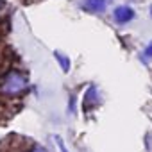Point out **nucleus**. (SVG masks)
I'll use <instances>...</instances> for the list:
<instances>
[{
    "label": "nucleus",
    "mask_w": 152,
    "mask_h": 152,
    "mask_svg": "<svg viewBox=\"0 0 152 152\" xmlns=\"http://www.w3.org/2000/svg\"><path fill=\"white\" fill-rule=\"evenodd\" d=\"M27 88H29V79L20 70H9L0 79V93L6 97H18L25 93Z\"/></svg>",
    "instance_id": "f257e3e1"
},
{
    "label": "nucleus",
    "mask_w": 152,
    "mask_h": 152,
    "mask_svg": "<svg viewBox=\"0 0 152 152\" xmlns=\"http://www.w3.org/2000/svg\"><path fill=\"white\" fill-rule=\"evenodd\" d=\"M134 18H136V13H134V9H132L131 6L122 4V6H116V7L113 9V20H115V23H118V25L131 23Z\"/></svg>",
    "instance_id": "f03ea898"
},
{
    "label": "nucleus",
    "mask_w": 152,
    "mask_h": 152,
    "mask_svg": "<svg viewBox=\"0 0 152 152\" xmlns=\"http://www.w3.org/2000/svg\"><path fill=\"white\" fill-rule=\"evenodd\" d=\"M84 9L95 15H102L107 9V0H84Z\"/></svg>",
    "instance_id": "7ed1b4c3"
},
{
    "label": "nucleus",
    "mask_w": 152,
    "mask_h": 152,
    "mask_svg": "<svg viewBox=\"0 0 152 152\" xmlns=\"http://www.w3.org/2000/svg\"><path fill=\"white\" fill-rule=\"evenodd\" d=\"M54 57L57 59V64L61 66V70H63L64 73H68V72H70V66H72V64H70V57L64 56V54H61L59 50L54 52Z\"/></svg>",
    "instance_id": "20e7f679"
},
{
    "label": "nucleus",
    "mask_w": 152,
    "mask_h": 152,
    "mask_svg": "<svg viewBox=\"0 0 152 152\" xmlns=\"http://www.w3.org/2000/svg\"><path fill=\"white\" fill-rule=\"evenodd\" d=\"M84 104H90V106H97V88L95 86H90L86 95H84Z\"/></svg>",
    "instance_id": "39448f33"
},
{
    "label": "nucleus",
    "mask_w": 152,
    "mask_h": 152,
    "mask_svg": "<svg viewBox=\"0 0 152 152\" xmlns=\"http://www.w3.org/2000/svg\"><path fill=\"white\" fill-rule=\"evenodd\" d=\"M56 143H57V148H59V152H68V148H66L64 141H63L59 136H56Z\"/></svg>",
    "instance_id": "423d86ee"
},
{
    "label": "nucleus",
    "mask_w": 152,
    "mask_h": 152,
    "mask_svg": "<svg viewBox=\"0 0 152 152\" xmlns=\"http://www.w3.org/2000/svg\"><path fill=\"white\" fill-rule=\"evenodd\" d=\"M143 54H145V57H148V59H152V41L145 47V50H143Z\"/></svg>",
    "instance_id": "0eeeda50"
},
{
    "label": "nucleus",
    "mask_w": 152,
    "mask_h": 152,
    "mask_svg": "<svg viewBox=\"0 0 152 152\" xmlns=\"http://www.w3.org/2000/svg\"><path fill=\"white\" fill-rule=\"evenodd\" d=\"M29 152H48L45 147H34V148H31Z\"/></svg>",
    "instance_id": "6e6552de"
},
{
    "label": "nucleus",
    "mask_w": 152,
    "mask_h": 152,
    "mask_svg": "<svg viewBox=\"0 0 152 152\" xmlns=\"http://www.w3.org/2000/svg\"><path fill=\"white\" fill-rule=\"evenodd\" d=\"M148 13H150V18H152V6H150V9H148Z\"/></svg>",
    "instance_id": "1a4fd4ad"
},
{
    "label": "nucleus",
    "mask_w": 152,
    "mask_h": 152,
    "mask_svg": "<svg viewBox=\"0 0 152 152\" xmlns=\"http://www.w3.org/2000/svg\"><path fill=\"white\" fill-rule=\"evenodd\" d=\"M0 7H2V4H0Z\"/></svg>",
    "instance_id": "9d476101"
}]
</instances>
